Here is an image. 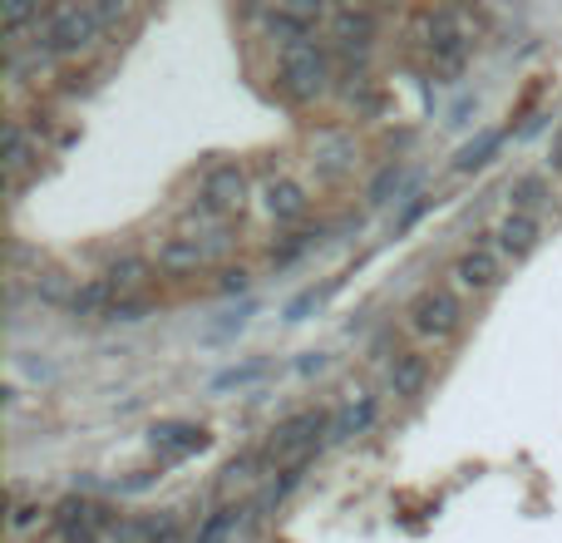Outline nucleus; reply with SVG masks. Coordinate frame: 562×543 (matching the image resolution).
<instances>
[{
    "label": "nucleus",
    "mask_w": 562,
    "mask_h": 543,
    "mask_svg": "<svg viewBox=\"0 0 562 543\" xmlns=\"http://www.w3.org/2000/svg\"><path fill=\"white\" fill-rule=\"evenodd\" d=\"M321 435H330V415L326 410H301V415H291V420H281L277 425V435L267 440V459H291V465H296V459H306V455H316L321 450Z\"/></svg>",
    "instance_id": "4"
},
{
    "label": "nucleus",
    "mask_w": 562,
    "mask_h": 543,
    "mask_svg": "<svg viewBox=\"0 0 562 543\" xmlns=\"http://www.w3.org/2000/svg\"><path fill=\"white\" fill-rule=\"evenodd\" d=\"M35 519H40V505H20L15 509V529H30Z\"/></svg>",
    "instance_id": "26"
},
{
    "label": "nucleus",
    "mask_w": 562,
    "mask_h": 543,
    "mask_svg": "<svg viewBox=\"0 0 562 543\" xmlns=\"http://www.w3.org/2000/svg\"><path fill=\"white\" fill-rule=\"evenodd\" d=\"M330 79V55L316 45V40H296V45H281V75L277 89L286 104H311V99L326 95Z\"/></svg>",
    "instance_id": "1"
},
{
    "label": "nucleus",
    "mask_w": 562,
    "mask_h": 543,
    "mask_svg": "<svg viewBox=\"0 0 562 543\" xmlns=\"http://www.w3.org/2000/svg\"><path fill=\"white\" fill-rule=\"evenodd\" d=\"M148 272H154V263L148 257H138V253H124V257H114V263L104 267V277L114 281V291L119 297H128V291H138L148 281Z\"/></svg>",
    "instance_id": "15"
},
{
    "label": "nucleus",
    "mask_w": 562,
    "mask_h": 543,
    "mask_svg": "<svg viewBox=\"0 0 562 543\" xmlns=\"http://www.w3.org/2000/svg\"><path fill=\"white\" fill-rule=\"evenodd\" d=\"M252 20H262L267 30L281 40V45H296V40H311L321 25V10H252Z\"/></svg>",
    "instance_id": "10"
},
{
    "label": "nucleus",
    "mask_w": 562,
    "mask_h": 543,
    "mask_svg": "<svg viewBox=\"0 0 562 543\" xmlns=\"http://www.w3.org/2000/svg\"><path fill=\"white\" fill-rule=\"evenodd\" d=\"M257 376H267V361H247V366H233V370H223V376L213 380V390H227V386H247V380H257Z\"/></svg>",
    "instance_id": "22"
},
{
    "label": "nucleus",
    "mask_w": 562,
    "mask_h": 543,
    "mask_svg": "<svg viewBox=\"0 0 562 543\" xmlns=\"http://www.w3.org/2000/svg\"><path fill=\"white\" fill-rule=\"evenodd\" d=\"M154 450H164L168 459L198 455V450H207V430H198V425H178V420H168V425H154Z\"/></svg>",
    "instance_id": "13"
},
{
    "label": "nucleus",
    "mask_w": 562,
    "mask_h": 543,
    "mask_svg": "<svg viewBox=\"0 0 562 543\" xmlns=\"http://www.w3.org/2000/svg\"><path fill=\"white\" fill-rule=\"evenodd\" d=\"M330 228H301V233H286L281 243L272 247V267H291V263H301V257L311 253V247L326 237Z\"/></svg>",
    "instance_id": "18"
},
{
    "label": "nucleus",
    "mask_w": 562,
    "mask_h": 543,
    "mask_svg": "<svg viewBox=\"0 0 562 543\" xmlns=\"http://www.w3.org/2000/svg\"><path fill=\"white\" fill-rule=\"evenodd\" d=\"M247 168L243 164H213L203 178H198V208H203L207 218H237L247 208Z\"/></svg>",
    "instance_id": "3"
},
{
    "label": "nucleus",
    "mask_w": 562,
    "mask_h": 543,
    "mask_svg": "<svg viewBox=\"0 0 562 543\" xmlns=\"http://www.w3.org/2000/svg\"><path fill=\"white\" fill-rule=\"evenodd\" d=\"M400 188H405V164H385L375 178H370L366 198L370 203H390V193H400Z\"/></svg>",
    "instance_id": "21"
},
{
    "label": "nucleus",
    "mask_w": 562,
    "mask_h": 543,
    "mask_svg": "<svg viewBox=\"0 0 562 543\" xmlns=\"http://www.w3.org/2000/svg\"><path fill=\"white\" fill-rule=\"evenodd\" d=\"M425 376H429V361L419 356V351H400L395 361H390L385 380H390V396H405L415 400L419 390H425Z\"/></svg>",
    "instance_id": "11"
},
{
    "label": "nucleus",
    "mask_w": 562,
    "mask_h": 543,
    "mask_svg": "<svg viewBox=\"0 0 562 543\" xmlns=\"http://www.w3.org/2000/svg\"><path fill=\"white\" fill-rule=\"evenodd\" d=\"M538 218L533 213H508L504 223L494 228V247H498V257H508V263H524L528 253L538 247Z\"/></svg>",
    "instance_id": "7"
},
{
    "label": "nucleus",
    "mask_w": 562,
    "mask_h": 543,
    "mask_svg": "<svg viewBox=\"0 0 562 543\" xmlns=\"http://www.w3.org/2000/svg\"><path fill=\"white\" fill-rule=\"evenodd\" d=\"M30 164V148H25V129L10 119L5 124V168H10V184H20V174H25Z\"/></svg>",
    "instance_id": "20"
},
{
    "label": "nucleus",
    "mask_w": 562,
    "mask_h": 543,
    "mask_svg": "<svg viewBox=\"0 0 562 543\" xmlns=\"http://www.w3.org/2000/svg\"><path fill=\"white\" fill-rule=\"evenodd\" d=\"M119 301V291H114V281L99 272V277H89L85 287H75V297H69V311L75 317H109V307Z\"/></svg>",
    "instance_id": "14"
},
{
    "label": "nucleus",
    "mask_w": 562,
    "mask_h": 543,
    "mask_svg": "<svg viewBox=\"0 0 562 543\" xmlns=\"http://www.w3.org/2000/svg\"><path fill=\"white\" fill-rule=\"evenodd\" d=\"M55 529L65 539L75 534H104V529H119L114 514H109V505H94V499H65V505L55 509Z\"/></svg>",
    "instance_id": "6"
},
{
    "label": "nucleus",
    "mask_w": 562,
    "mask_h": 543,
    "mask_svg": "<svg viewBox=\"0 0 562 543\" xmlns=\"http://www.w3.org/2000/svg\"><path fill=\"white\" fill-rule=\"evenodd\" d=\"M548 168H553V174H562V129L553 134V144H548Z\"/></svg>",
    "instance_id": "25"
},
{
    "label": "nucleus",
    "mask_w": 562,
    "mask_h": 543,
    "mask_svg": "<svg viewBox=\"0 0 562 543\" xmlns=\"http://www.w3.org/2000/svg\"><path fill=\"white\" fill-rule=\"evenodd\" d=\"M375 415H380V400L370 396V390H356V396L330 415V440H340V445H346V440H360L370 425H375Z\"/></svg>",
    "instance_id": "8"
},
{
    "label": "nucleus",
    "mask_w": 562,
    "mask_h": 543,
    "mask_svg": "<svg viewBox=\"0 0 562 543\" xmlns=\"http://www.w3.org/2000/svg\"><path fill=\"white\" fill-rule=\"evenodd\" d=\"M409 331L425 341H449L464 331V301L449 287H425L409 307Z\"/></svg>",
    "instance_id": "2"
},
{
    "label": "nucleus",
    "mask_w": 562,
    "mask_h": 543,
    "mask_svg": "<svg viewBox=\"0 0 562 543\" xmlns=\"http://www.w3.org/2000/svg\"><path fill=\"white\" fill-rule=\"evenodd\" d=\"M498 281H504V263H498L494 247H469L464 257L454 263V287L459 291H474V297H484V291H494Z\"/></svg>",
    "instance_id": "5"
},
{
    "label": "nucleus",
    "mask_w": 562,
    "mask_h": 543,
    "mask_svg": "<svg viewBox=\"0 0 562 543\" xmlns=\"http://www.w3.org/2000/svg\"><path fill=\"white\" fill-rule=\"evenodd\" d=\"M301 370H306V376H311V370H326V356H316V351H311V356L301 361Z\"/></svg>",
    "instance_id": "27"
},
{
    "label": "nucleus",
    "mask_w": 562,
    "mask_h": 543,
    "mask_svg": "<svg viewBox=\"0 0 562 543\" xmlns=\"http://www.w3.org/2000/svg\"><path fill=\"white\" fill-rule=\"evenodd\" d=\"M553 198V184H548L543 174H524L508 184V203H514V213H538V208Z\"/></svg>",
    "instance_id": "16"
},
{
    "label": "nucleus",
    "mask_w": 562,
    "mask_h": 543,
    "mask_svg": "<svg viewBox=\"0 0 562 543\" xmlns=\"http://www.w3.org/2000/svg\"><path fill=\"white\" fill-rule=\"evenodd\" d=\"M262 208H267V218H272L277 228H291V223H301V218H306L311 198H306V188L291 184V178H272V184H267V193H262Z\"/></svg>",
    "instance_id": "9"
},
{
    "label": "nucleus",
    "mask_w": 562,
    "mask_h": 543,
    "mask_svg": "<svg viewBox=\"0 0 562 543\" xmlns=\"http://www.w3.org/2000/svg\"><path fill=\"white\" fill-rule=\"evenodd\" d=\"M247 287H252V272H247V267L223 272V281H217V291H223V297H233V291H247Z\"/></svg>",
    "instance_id": "24"
},
{
    "label": "nucleus",
    "mask_w": 562,
    "mask_h": 543,
    "mask_svg": "<svg viewBox=\"0 0 562 543\" xmlns=\"http://www.w3.org/2000/svg\"><path fill=\"white\" fill-rule=\"evenodd\" d=\"M243 524H247V519H237V509H217V514L203 519V529H198L193 543H227Z\"/></svg>",
    "instance_id": "19"
},
{
    "label": "nucleus",
    "mask_w": 562,
    "mask_h": 543,
    "mask_svg": "<svg viewBox=\"0 0 562 543\" xmlns=\"http://www.w3.org/2000/svg\"><path fill=\"white\" fill-rule=\"evenodd\" d=\"M498 148H504V129H484V134L469 138V144L454 154V168H459V174H474V168H484Z\"/></svg>",
    "instance_id": "17"
},
{
    "label": "nucleus",
    "mask_w": 562,
    "mask_h": 543,
    "mask_svg": "<svg viewBox=\"0 0 562 543\" xmlns=\"http://www.w3.org/2000/svg\"><path fill=\"white\" fill-rule=\"evenodd\" d=\"M198 267H207V253L198 237H164L158 243V272L183 277V272H198Z\"/></svg>",
    "instance_id": "12"
},
{
    "label": "nucleus",
    "mask_w": 562,
    "mask_h": 543,
    "mask_svg": "<svg viewBox=\"0 0 562 543\" xmlns=\"http://www.w3.org/2000/svg\"><path fill=\"white\" fill-rule=\"evenodd\" d=\"M144 311H148V301H144V297H119L114 307H109V317H104V321H138Z\"/></svg>",
    "instance_id": "23"
}]
</instances>
